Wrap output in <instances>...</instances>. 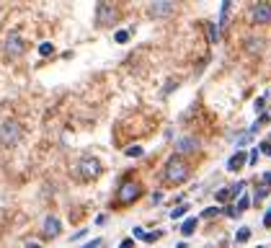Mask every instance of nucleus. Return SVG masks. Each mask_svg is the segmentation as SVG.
<instances>
[{
  "mask_svg": "<svg viewBox=\"0 0 271 248\" xmlns=\"http://www.w3.org/2000/svg\"><path fill=\"white\" fill-rule=\"evenodd\" d=\"M119 248H134V238H124L122 243H119Z\"/></svg>",
  "mask_w": 271,
  "mask_h": 248,
  "instance_id": "28",
  "label": "nucleus"
},
{
  "mask_svg": "<svg viewBox=\"0 0 271 248\" xmlns=\"http://www.w3.org/2000/svg\"><path fill=\"white\" fill-rule=\"evenodd\" d=\"M248 204H251V199H248V196H240V202H238V207H235V210H238V212H246Z\"/></svg>",
  "mask_w": 271,
  "mask_h": 248,
  "instance_id": "22",
  "label": "nucleus"
},
{
  "mask_svg": "<svg viewBox=\"0 0 271 248\" xmlns=\"http://www.w3.org/2000/svg\"><path fill=\"white\" fill-rule=\"evenodd\" d=\"M222 210H217V207H207L204 212H202V217H215V214H220Z\"/></svg>",
  "mask_w": 271,
  "mask_h": 248,
  "instance_id": "23",
  "label": "nucleus"
},
{
  "mask_svg": "<svg viewBox=\"0 0 271 248\" xmlns=\"http://www.w3.org/2000/svg\"><path fill=\"white\" fill-rule=\"evenodd\" d=\"M235 194H233V186H225V189H220L217 192V202H228V199H233Z\"/></svg>",
  "mask_w": 271,
  "mask_h": 248,
  "instance_id": "16",
  "label": "nucleus"
},
{
  "mask_svg": "<svg viewBox=\"0 0 271 248\" xmlns=\"http://www.w3.org/2000/svg\"><path fill=\"white\" fill-rule=\"evenodd\" d=\"M140 194H142V186L137 181H122L116 189V202L119 204H132Z\"/></svg>",
  "mask_w": 271,
  "mask_h": 248,
  "instance_id": "3",
  "label": "nucleus"
},
{
  "mask_svg": "<svg viewBox=\"0 0 271 248\" xmlns=\"http://www.w3.org/2000/svg\"><path fill=\"white\" fill-rule=\"evenodd\" d=\"M248 163V155L243 150H238L230 155V160H228V170H233V174H238V170H243V166Z\"/></svg>",
  "mask_w": 271,
  "mask_h": 248,
  "instance_id": "10",
  "label": "nucleus"
},
{
  "mask_svg": "<svg viewBox=\"0 0 271 248\" xmlns=\"http://www.w3.org/2000/svg\"><path fill=\"white\" fill-rule=\"evenodd\" d=\"M114 39H116V44H127V39H129V31H116V34H114Z\"/></svg>",
  "mask_w": 271,
  "mask_h": 248,
  "instance_id": "20",
  "label": "nucleus"
},
{
  "mask_svg": "<svg viewBox=\"0 0 271 248\" xmlns=\"http://www.w3.org/2000/svg\"><path fill=\"white\" fill-rule=\"evenodd\" d=\"M256 248H266V246H256Z\"/></svg>",
  "mask_w": 271,
  "mask_h": 248,
  "instance_id": "36",
  "label": "nucleus"
},
{
  "mask_svg": "<svg viewBox=\"0 0 271 248\" xmlns=\"http://www.w3.org/2000/svg\"><path fill=\"white\" fill-rule=\"evenodd\" d=\"M248 163H251V166H256V163H259V148H256V150H251V155H248Z\"/></svg>",
  "mask_w": 271,
  "mask_h": 248,
  "instance_id": "24",
  "label": "nucleus"
},
{
  "mask_svg": "<svg viewBox=\"0 0 271 248\" xmlns=\"http://www.w3.org/2000/svg\"><path fill=\"white\" fill-rule=\"evenodd\" d=\"M253 108H256V112H264V98H256V104H253Z\"/></svg>",
  "mask_w": 271,
  "mask_h": 248,
  "instance_id": "30",
  "label": "nucleus"
},
{
  "mask_svg": "<svg viewBox=\"0 0 271 248\" xmlns=\"http://www.w3.org/2000/svg\"><path fill=\"white\" fill-rule=\"evenodd\" d=\"M264 225H266V228H271V210L264 214Z\"/></svg>",
  "mask_w": 271,
  "mask_h": 248,
  "instance_id": "32",
  "label": "nucleus"
},
{
  "mask_svg": "<svg viewBox=\"0 0 271 248\" xmlns=\"http://www.w3.org/2000/svg\"><path fill=\"white\" fill-rule=\"evenodd\" d=\"M197 217H189V220H184V225H181V236H191V232H197Z\"/></svg>",
  "mask_w": 271,
  "mask_h": 248,
  "instance_id": "12",
  "label": "nucleus"
},
{
  "mask_svg": "<svg viewBox=\"0 0 271 248\" xmlns=\"http://www.w3.org/2000/svg\"><path fill=\"white\" fill-rule=\"evenodd\" d=\"M44 236H47V238H57L59 236V220H57V217H44Z\"/></svg>",
  "mask_w": 271,
  "mask_h": 248,
  "instance_id": "11",
  "label": "nucleus"
},
{
  "mask_svg": "<svg viewBox=\"0 0 271 248\" xmlns=\"http://www.w3.org/2000/svg\"><path fill=\"white\" fill-rule=\"evenodd\" d=\"M225 214H228V217H238V214H240V212H238V210H235V207H228V210H225Z\"/></svg>",
  "mask_w": 271,
  "mask_h": 248,
  "instance_id": "31",
  "label": "nucleus"
},
{
  "mask_svg": "<svg viewBox=\"0 0 271 248\" xmlns=\"http://www.w3.org/2000/svg\"><path fill=\"white\" fill-rule=\"evenodd\" d=\"M199 145L202 142L197 137H181V140H176V152H197Z\"/></svg>",
  "mask_w": 271,
  "mask_h": 248,
  "instance_id": "9",
  "label": "nucleus"
},
{
  "mask_svg": "<svg viewBox=\"0 0 271 248\" xmlns=\"http://www.w3.org/2000/svg\"><path fill=\"white\" fill-rule=\"evenodd\" d=\"M26 248H41L36 240H26Z\"/></svg>",
  "mask_w": 271,
  "mask_h": 248,
  "instance_id": "34",
  "label": "nucleus"
},
{
  "mask_svg": "<svg viewBox=\"0 0 271 248\" xmlns=\"http://www.w3.org/2000/svg\"><path fill=\"white\" fill-rule=\"evenodd\" d=\"M153 202H155V204H158V202H163V194H160V192H155V194H153Z\"/></svg>",
  "mask_w": 271,
  "mask_h": 248,
  "instance_id": "35",
  "label": "nucleus"
},
{
  "mask_svg": "<svg viewBox=\"0 0 271 248\" xmlns=\"http://www.w3.org/2000/svg\"><path fill=\"white\" fill-rule=\"evenodd\" d=\"M101 246V238H93V240H90V243H85L83 248H98Z\"/></svg>",
  "mask_w": 271,
  "mask_h": 248,
  "instance_id": "29",
  "label": "nucleus"
},
{
  "mask_svg": "<svg viewBox=\"0 0 271 248\" xmlns=\"http://www.w3.org/2000/svg\"><path fill=\"white\" fill-rule=\"evenodd\" d=\"M145 236H147V232H145L142 228H134V230H132V238H140V240H145Z\"/></svg>",
  "mask_w": 271,
  "mask_h": 248,
  "instance_id": "25",
  "label": "nucleus"
},
{
  "mask_svg": "<svg viewBox=\"0 0 271 248\" xmlns=\"http://www.w3.org/2000/svg\"><path fill=\"white\" fill-rule=\"evenodd\" d=\"M266 196H269V189H266V186L256 189V194H253V199H256V202H261V199H266Z\"/></svg>",
  "mask_w": 271,
  "mask_h": 248,
  "instance_id": "21",
  "label": "nucleus"
},
{
  "mask_svg": "<svg viewBox=\"0 0 271 248\" xmlns=\"http://www.w3.org/2000/svg\"><path fill=\"white\" fill-rule=\"evenodd\" d=\"M124 152H127V155H129V158H140V155H142V152H145V150H142V148H140V145H132V148H127V150H124Z\"/></svg>",
  "mask_w": 271,
  "mask_h": 248,
  "instance_id": "19",
  "label": "nucleus"
},
{
  "mask_svg": "<svg viewBox=\"0 0 271 248\" xmlns=\"http://www.w3.org/2000/svg\"><path fill=\"white\" fill-rule=\"evenodd\" d=\"M261 181H264V184H266V186H269V184H271V170H266V174H264V176H261Z\"/></svg>",
  "mask_w": 271,
  "mask_h": 248,
  "instance_id": "33",
  "label": "nucleus"
},
{
  "mask_svg": "<svg viewBox=\"0 0 271 248\" xmlns=\"http://www.w3.org/2000/svg\"><path fill=\"white\" fill-rule=\"evenodd\" d=\"M253 24H271V3H256L251 8Z\"/></svg>",
  "mask_w": 271,
  "mask_h": 248,
  "instance_id": "7",
  "label": "nucleus"
},
{
  "mask_svg": "<svg viewBox=\"0 0 271 248\" xmlns=\"http://www.w3.org/2000/svg\"><path fill=\"white\" fill-rule=\"evenodd\" d=\"M189 176H191V168H189V163L184 158H178V155H173L163 168V178L168 184H184Z\"/></svg>",
  "mask_w": 271,
  "mask_h": 248,
  "instance_id": "1",
  "label": "nucleus"
},
{
  "mask_svg": "<svg viewBox=\"0 0 271 248\" xmlns=\"http://www.w3.org/2000/svg\"><path fill=\"white\" fill-rule=\"evenodd\" d=\"M52 52H54V44H52V42H41V44H39V54H41V57H49Z\"/></svg>",
  "mask_w": 271,
  "mask_h": 248,
  "instance_id": "17",
  "label": "nucleus"
},
{
  "mask_svg": "<svg viewBox=\"0 0 271 248\" xmlns=\"http://www.w3.org/2000/svg\"><path fill=\"white\" fill-rule=\"evenodd\" d=\"M26 52V44H23V39L13 31V34H8V39H5V54L8 57H21Z\"/></svg>",
  "mask_w": 271,
  "mask_h": 248,
  "instance_id": "6",
  "label": "nucleus"
},
{
  "mask_svg": "<svg viewBox=\"0 0 271 248\" xmlns=\"http://www.w3.org/2000/svg\"><path fill=\"white\" fill-rule=\"evenodd\" d=\"M75 174H78V178H83V181L98 178L101 176V163L96 158H90V155H85V158H80L78 166H75Z\"/></svg>",
  "mask_w": 271,
  "mask_h": 248,
  "instance_id": "2",
  "label": "nucleus"
},
{
  "mask_svg": "<svg viewBox=\"0 0 271 248\" xmlns=\"http://www.w3.org/2000/svg\"><path fill=\"white\" fill-rule=\"evenodd\" d=\"M259 148H261V152H264V155H271V140H266V142H261Z\"/></svg>",
  "mask_w": 271,
  "mask_h": 248,
  "instance_id": "26",
  "label": "nucleus"
},
{
  "mask_svg": "<svg viewBox=\"0 0 271 248\" xmlns=\"http://www.w3.org/2000/svg\"><path fill=\"white\" fill-rule=\"evenodd\" d=\"M251 240V228H240L235 232V243H248Z\"/></svg>",
  "mask_w": 271,
  "mask_h": 248,
  "instance_id": "15",
  "label": "nucleus"
},
{
  "mask_svg": "<svg viewBox=\"0 0 271 248\" xmlns=\"http://www.w3.org/2000/svg\"><path fill=\"white\" fill-rule=\"evenodd\" d=\"M18 140H21V124L18 122L0 124V145H3V148H13V145H18Z\"/></svg>",
  "mask_w": 271,
  "mask_h": 248,
  "instance_id": "4",
  "label": "nucleus"
},
{
  "mask_svg": "<svg viewBox=\"0 0 271 248\" xmlns=\"http://www.w3.org/2000/svg\"><path fill=\"white\" fill-rule=\"evenodd\" d=\"M207 36H209V44H217V39H220V26H217V24H207Z\"/></svg>",
  "mask_w": 271,
  "mask_h": 248,
  "instance_id": "14",
  "label": "nucleus"
},
{
  "mask_svg": "<svg viewBox=\"0 0 271 248\" xmlns=\"http://www.w3.org/2000/svg\"><path fill=\"white\" fill-rule=\"evenodd\" d=\"M186 212H189V207H184V204H181V207H173V210H171V220H181Z\"/></svg>",
  "mask_w": 271,
  "mask_h": 248,
  "instance_id": "18",
  "label": "nucleus"
},
{
  "mask_svg": "<svg viewBox=\"0 0 271 248\" xmlns=\"http://www.w3.org/2000/svg\"><path fill=\"white\" fill-rule=\"evenodd\" d=\"M173 10H176V3H171V0H160V3H153V6H150V16H155V18L171 16Z\"/></svg>",
  "mask_w": 271,
  "mask_h": 248,
  "instance_id": "8",
  "label": "nucleus"
},
{
  "mask_svg": "<svg viewBox=\"0 0 271 248\" xmlns=\"http://www.w3.org/2000/svg\"><path fill=\"white\" fill-rule=\"evenodd\" d=\"M230 8H233V3H230V0H225V3H222V10H220V31L225 28V26H228V16H230Z\"/></svg>",
  "mask_w": 271,
  "mask_h": 248,
  "instance_id": "13",
  "label": "nucleus"
},
{
  "mask_svg": "<svg viewBox=\"0 0 271 248\" xmlns=\"http://www.w3.org/2000/svg\"><path fill=\"white\" fill-rule=\"evenodd\" d=\"M119 18V10L111 3H98L96 6V24L98 26H114Z\"/></svg>",
  "mask_w": 271,
  "mask_h": 248,
  "instance_id": "5",
  "label": "nucleus"
},
{
  "mask_svg": "<svg viewBox=\"0 0 271 248\" xmlns=\"http://www.w3.org/2000/svg\"><path fill=\"white\" fill-rule=\"evenodd\" d=\"M160 238V232H147V236H145V243H155Z\"/></svg>",
  "mask_w": 271,
  "mask_h": 248,
  "instance_id": "27",
  "label": "nucleus"
}]
</instances>
